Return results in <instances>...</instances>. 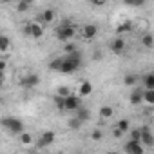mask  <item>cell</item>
<instances>
[{
    "label": "cell",
    "mask_w": 154,
    "mask_h": 154,
    "mask_svg": "<svg viewBox=\"0 0 154 154\" xmlns=\"http://www.w3.org/2000/svg\"><path fill=\"white\" fill-rule=\"evenodd\" d=\"M82 65V54L78 51H72L69 53L67 56H63V63H62V69L60 72H65V74H71L74 71H78Z\"/></svg>",
    "instance_id": "6da1fadb"
},
{
    "label": "cell",
    "mask_w": 154,
    "mask_h": 154,
    "mask_svg": "<svg viewBox=\"0 0 154 154\" xmlns=\"http://www.w3.org/2000/svg\"><path fill=\"white\" fill-rule=\"evenodd\" d=\"M74 35H76V27H74L72 24H69V22H63V24H60V26L56 27V36H58V40H62V42L72 40Z\"/></svg>",
    "instance_id": "7a4b0ae2"
},
{
    "label": "cell",
    "mask_w": 154,
    "mask_h": 154,
    "mask_svg": "<svg viewBox=\"0 0 154 154\" xmlns=\"http://www.w3.org/2000/svg\"><path fill=\"white\" fill-rule=\"evenodd\" d=\"M2 125H4V129H8L9 132H13V134H20L22 131H24V123H22V120H18V118H4L2 120Z\"/></svg>",
    "instance_id": "3957f363"
},
{
    "label": "cell",
    "mask_w": 154,
    "mask_h": 154,
    "mask_svg": "<svg viewBox=\"0 0 154 154\" xmlns=\"http://www.w3.org/2000/svg\"><path fill=\"white\" fill-rule=\"evenodd\" d=\"M125 152H136V154H141L143 150H145V145L141 143V141H138V140H129L127 143H125Z\"/></svg>",
    "instance_id": "277c9868"
},
{
    "label": "cell",
    "mask_w": 154,
    "mask_h": 154,
    "mask_svg": "<svg viewBox=\"0 0 154 154\" xmlns=\"http://www.w3.org/2000/svg\"><path fill=\"white\" fill-rule=\"evenodd\" d=\"M76 109H80V98L74 94L65 96V111H76Z\"/></svg>",
    "instance_id": "5b68a950"
},
{
    "label": "cell",
    "mask_w": 154,
    "mask_h": 154,
    "mask_svg": "<svg viewBox=\"0 0 154 154\" xmlns=\"http://www.w3.org/2000/svg\"><path fill=\"white\" fill-rule=\"evenodd\" d=\"M54 140H56V134H54L53 131H45V132H42V136H40V140H38V145H40V147H47V145H51Z\"/></svg>",
    "instance_id": "8992f818"
},
{
    "label": "cell",
    "mask_w": 154,
    "mask_h": 154,
    "mask_svg": "<svg viewBox=\"0 0 154 154\" xmlns=\"http://www.w3.org/2000/svg\"><path fill=\"white\" fill-rule=\"evenodd\" d=\"M141 143L145 147H154V136L149 127H141Z\"/></svg>",
    "instance_id": "52a82bcc"
},
{
    "label": "cell",
    "mask_w": 154,
    "mask_h": 154,
    "mask_svg": "<svg viewBox=\"0 0 154 154\" xmlns=\"http://www.w3.org/2000/svg\"><path fill=\"white\" fill-rule=\"evenodd\" d=\"M42 35H44V27H42V24H38V22H31V24H29V36H31V38H42Z\"/></svg>",
    "instance_id": "ba28073f"
},
{
    "label": "cell",
    "mask_w": 154,
    "mask_h": 154,
    "mask_svg": "<svg viewBox=\"0 0 154 154\" xmlns=\"http://www.w3.org/2000/svg\"><path fill=\"white\" fill-rule=\"evenodd\" d=\"M123 49H125V40L123 38H114L112 42H111V51L112 53H116V54H120V53H123Z\"/></svg>",
    "instance_id": "9c48e42d"
},
{
    "label": "cell",
    "mask_w": 154,
    "mask_h": 154,
    "mask_svg": "<svg viewBox=\"0 0 154 154\" xmlns=\"http://www.w3.org/2000/svg\"><path fill=\"white\" fill-rule=\"evenodd\" d=\"M22 84H24L26 87H36V85L40 84V76H38V74H27L26 78L22 80Z\"/></svg>",
    "instance_id": "30bf717a"
},
{
    "label": "cell",
    "mask_w": 154,
    "mask_h": 154,
    "mask_svg": "<svg viewBox=\"0 0 154 154\" xmlns=\"http://www.w3.org/2000/svg\"><path fill=\"white\" fill-rule=\"evenodd\" d=\"M96 33H98V27L93 26V24H87L84 27V38H87V40H93L96 36Z\"/></svg>",
    "instance_id": "8fae6325"
},
{
    "label": "cell",
    "mask_w": 154,
    "mask_h": 154,
    "mask_svg": "<svg viewBox=\"0 0 154 154\" xmlns=\"http://www.w3.org/2000/svg\"><path fill=\"white\" fill-rule=\"evenodd\" d=\"M78 93H80V96H89V94L93 93V84H91V82H82Z\"/></svg>",
    "instance_id": "7c38bea8"
},
{
    "label": "cell",
    "mask_w": 154,
    "mask_h": 154,
    "mask_svg": "<svg viewBox=\"0 0 154 154\" xmlns=\"http://www.w3.org/2000/svg\"><path fill=\"white\" fill-rule=\"evenodd\" d=\"M129 100H131V103H132V105H140V103L143 102V91H134V93L131 94V98H129Z\"/></svg>",
    "instance_id": "4fadbf2b"
},
{
    "label": "cell",
    "mask_w": 154,
    "mask_h": 154,
    "mask_svg": "<svg viewBox=\"0 0 154 154\" xmlns=\"http://www.w3.org/2000/svg\"><path fill=\"white\" fill-rule=\"evenodd\" d=\"M132 31V24L131 22H122L118 27H116V33L118 35H123V33H131Z\"/></svg>",
    "instance_id": "5bb4252c"
},
{
    "label": "cell",
    "mask_w": 154,
    "mask_h": 154,
    "mask_svg": "<svg viewBox=\"0 0 154 154\" xmlns=\"http://www.w3.org/2000/svg\"><path fill=\"white\" fill-rule=\"evenodd\" d=\"M141 82H143L145 89H154V74H145Z\"/></svg>",
    "instance_id": "9a60e30c"
},
{
    "label": "cell",
    "mask_w": 154,
    "mask_h": 154,
    "mask_svg": "<svg viewBox=\"0 0 154 154\" xmlns=\"http://www.w3.org/2000/svg\"><path fill=\"white\" fill-rule=\"evenodd\" d=\"M42 20H44V24H51L54 20V11L53 9H45L42 13Z\"/></svg>",
    "instance_id": "2e32d148"
},
{
    "label": "cell",
    "mask_w": 154,
    "mask_h": 154,
    "mask_svg": "<svg viewBox=\"0 0 154 154\" xmlns=\"http://www.w3.org/2000/svg\"><path fill=\"white\" fill-rule=\"evenodd\" d=\"M54 105L58 107V111L65 112V96H60V94H56V96H54Z\"/></svg>",
    "instance_id": "e0dca14e"
},
{
    "label": "cell",
    "mask_w": 154,
    "mask_h": 154,
    "mask_svg": "<svg viewBox=\"0 0 154 154\" xmlns=\"http://www.w3.org/2000/svg\"><path fill=\"white\" fill-rule=\"evenodd\" d=\"M76 116H78L82 122H87L89 118H91V112L87 111V109H84V107H80V109H76Z\"/></svg>",
    "instance_id": "ac0fdd59"
},
{
    "label": "cell",
    "mask_w": 154,
    "mask_h": 154,
    "mask_svg": "<svg viewBox=\"0 0 154 154\" xmlns=\"http://www.w3.org/2000/svg\"><path fill=\"white\" fill-rule=\"evenodd\" d=\"M82 123H84V122H82L78 116H74V118H71V120H69V127H71L72 131H78V129L82 127Z\"/></svg>",
    "instance_id": "d6986e66"
},
{
    "label": "cell",
    "mask_w": 154,
    "mask_h": 154,
    "mask_svg": "<svg viewBox=\"0 0 154 154\" xmlns=\"http://www.w3.org/2000/svg\"><path fill=\"white\" fill-rule=\"evenodd\" d=\"M143 102L154 103V89H145L143 91Z\"/></svg>",
    "instance_id": "ffe728a7"
},
{
    "label": "cell",
    "mask_w": 154,
    "mask_h": 154,
    "mask_svg": "<svg viewBox=\"0 0 154 154\" xmlns=\"http://www.w3.org/2000/svg\"><path fill=\"white\" fill-rule=\"evenodd\" d=\"M112 112H114V109L109 107V105H103V107L100 109V116H102V118H111Z\"/></svg>",
    "instance_id": "44dd1931"
},
{
    "label": "cell",
    "mask_w": 154,
    "mask_h": 154,
    "mask_svg": "<svg viewBox=\"0 0 154 154\" xmlns=\"http://www.w3.org/2000/svg\"><path fill=\"white\" fill-rule=\"evenodd\" d=\"M62 63H63V58H56V60H53L49 63V69L51 71H60L62 69Z\"/></svg>",
    "instance_id": "7402d4cb"
},
{
    "label": "cell",
    "mask_w": 154,
    "mask_h": 154,
    "mask_svg": "<svg viewBox=\"0 0 154 154\" xmlns=\"http://www.w3.org/2000/svg\"><path fill=\"white\" fill-rule=\"evenodd\" d=\"M9 49V38L8 36H0V53H6Z\"/></svg>",
    "instance_id": "603a6c76"
},
{
    "label": "cell",
    "mask_w": 154,
    "mask_h": 154,
    "mask_svg": "<svg viewBox=\"0 0 154 154\" xmlns=\"http://www.w3.org/2000/svg\"><path fill=\"white\" fill-rule=\"evenodd\" d=\"M31 141H33V136L29 132H20V143L22 145H29Z\"/></svg>",
    "instance_id": "cb8c5ba5"
},
{
    "label": "cell",
    "mask_w": 154,
    "mask_h": 154,
    "mask_svg": "<svg viewBox=\"0 0 154 154\" xmlns=\"http://www.w3.org/2000/svg\"><path fill=\"white\" fill-rule=\"evenodd\" d=\"M136 82H138V76H134V74H127L125 78H123L125 85H136Z\"/></svg>",
    "instance_id": "d4e9b609"
},
{
    "label": "cell",
    "mask_w": 154,
    "mask_h": 154,
    "mask_svg": "<svg viewBox=\"0 0 154 154\" xmlns=\"http://www.w3.org/2000/svg\"><path fill=\"white\" fill-rule=\"evenodd\" d=\"M141 44H143L145 47H152V45H154V38H152V35H143Z\"/></svg>",
    "instance_id": "484cf974"
},
{
    "label": "cell",
    "mask_w": 154,
    "mask_h": 154,
    "mask_svg": "<svg viewBox=\"0 0 154 154\" xmlns=\"http://www.w3.org/2000/svg\"><path fill=\"white\" fill-rule=\"evenodd\" d=\"M116 127H118V129H122L123 132L131 131V123H129V120H120V122L116 123Z\"/></svg>",
    "instance_id": "4316f807"
},
{
    "label": "cell",
    "mask_w": 154,
    "mask_h": 154,
    "mask_svg": "<svg viewBox=\"0 0 154 154\" xmlns=\"http://www.w3.org/2000/svg\"><path fill=\"white\" fill-rule=\"evenodd\" d=\"M29 6H31V4H27V2H24V0H20L18 6H17V11H18V13H26V11L29 9Z\"/></svg>",
    "instance_id": "83f0119b"
},
{
    "label": "cell",
    "mask_w": 154,
    "mask_h": 154,
    "mask_svg": "<svg viewBox=\"0 0 154 154\" xmlns=\"http://www.w3.org/2000/svg\"><path fill=\"white\" fill-rule=\"evenodd\" d=\"M56 94H60V96H69V94H72V93H71V89H69L67 85H62V87H58Z\"/></svg>",
    "instance_id": "f1b7e54d"
},
{
    "label": "cell",
    "mask_w": 154,
    "mask_h": 154,
    "mask_svg": "<svg viewBox=\"0 0 154 154\" xmlns=\"http://www.w3.org/2000/svg\"><path fill=\"white\" fill-rule=\"evenodd\" d=\"M131 140L141 141V129H132V131H131Z\"/></svg>",
    "instance_id": "f546056e"
},
{
    "label": "cell",
    "mask_w": 154,
    "mask_h": 154,
    "mask_svg": "<svg viewBox=\"0 0 154 154\" xmlns=\"http://www.w3.org/2000/svg\"><path fill=\"white\" fill-rule=\"evenodd\" d=\"M91 138H93L94 141H100V140L103 138V132H102L100 129H96V131H93V134H91Z\"/></svg>",
    "instance_id": "4dcf8cb0"
},
{
    "label": "cell",
    "mask_w": 154,
    "mask_h": 154,
    "mask_svg": "<svg viewBox=\"0 0 154 154\" xmlns=\"http://www.w3.org/2000/svg\"><path fill=\"white\" fill-rule=\"evenodd\" d=\"M123 2H125L127 6H143L145 0H123Z\"/></svg>",
    "instance_id": "1f68e13d"
},
{
    "label": "cell",
    "mask_w": 154,
    "mask_h": 154,
    "mask_svg": "<svg viewBox=\"0 0 154 154\" xmlns=\"http://www.w3.org/2000/svg\"><path fill=\"white\" fill-rule=\"evenodd\" d=\"M65 51H67V53H72V51H76V45H74V44H67V45H65Z\"/></svg>",
    "instance_id": "d6a6232c"
},
{
    "label": "cell",
    "mask_w": 154,
    "mask_h": 154,
    "mask_svg": "<svg viewBox=\"0 0 154 154\" xmlns=\"http://www.w3.org/2000/svg\"><path fill=\"white\" fill-rule=\"evenodd\" d=\"M122 134H123V131H122V129H118V127H116V129H114V136H116V138H120V136H122Z\"/></svg>",
    "instance_id": "836d02e7"
},
{
    "label": "cell",
    "mask_w": 154,
    "mask_h": 154,
    "mask_svg": "<svg viewBox=\"0 0 154 154\" xmlns=\"http://www.w3.org/2000/svg\"><path fill=\"white\" fill-rule=\"evenodd\" d=\"M91 2H93L94 6H102V4H105V0H91Z\"/></svg>",
    "instance_id": "e575fe53"
},
{
    "label": "cell",
    "mask_w": 154,
    "mask_h": 154,
    "mask_svg": "<svg viewBox=\"0 0 154 154\" xmlns=\"http://www.w3.org/2000/svg\"><path fill=\"white\" fill-rule=\"evenodd\" d=\"M0 69H2V71L6 69V60H4V58H2V60H0Z\"/></svg>",
    "instance_id": "d590c367"
},
{
    "label": "cell",
    "mask_w": 154,
    "mask_h": 154,
    "mask_svg": "<svg viewBox=\"0 0 154 154\" xmlns=\"http://www.w3.org/2000/svg\"><path fill=\"white\" fill-rule=\"evenodd\" d=\"M24 2H27V4H33V0H24Z\"/></svg>",
    "instance_id": "8d00e7d4"
},
{
    "label": "cell",
    "mask_w": 154,
    "mask_h": 154,
    "mask_svg": "<svg viewBox=\"0 0 154 154\" xmlns=\"http://www.w3.org/2000/svg\"><path fill=\"white\" fill-rule=\"evenodd\" d=\"M2 2H4V4H8V2H11V0H2Z\"/></svg>",
    "instance_id": "74e56055"
}]
</instances>
